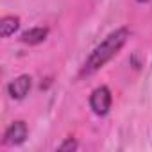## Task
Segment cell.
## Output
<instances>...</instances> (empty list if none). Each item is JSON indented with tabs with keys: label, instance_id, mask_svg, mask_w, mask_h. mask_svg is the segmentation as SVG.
I'll list each match as a JSON object with an SVG mask.
<instances>
[{
	"label": "cell",
	"instance_id": "obj_6",
	"mask_svg": "<svg viewBox=\"0 0 152 152\" xmlns=\"http://www.w3.org/2000/svg\"><path fill=\"white\" fill-rule=\"evenodd\" d=\"M18 27H20L18 16H4L0 20V34H2V38H9L11 34H15Z\"/></svg>",
	"mask_w": 152,
	"mask_h": 152
},
{
	"label": "cell",
	"instance_id": "obj_2",
	"mask_svg": "<svg viewBox=\"0 0 152 152\" xmlns=\"http://www.w3.org/2000/svg\"><path fill=\"white\" fill-rule=\"evenodd\" d=\"M111 100H113V99H111L109 88H107V86H100V88L93 90V93H91V97H90V106H91V109H93L95 115L104 116V115H107L109 109H111Z\"/></svg>",
	"mask_w": 152,
	"mask_h": 152
},
{
	"label": "cell",
	"instance_id": "obj_1",
	"mask_svg": "<svg viewBox=\"0 0 152 152\" xmlns=\"http://www.w3.org/2000/svg\"><path fill=\"white\" fill-rule=\"evenodd\" d=\"M127 38H129V31H127L125 27H122V29L111 32V34L90 54V57L86 59V63H84V66H83V70H81V75H91V73H95L97 70H100V68L124 47V43L127 41Z\"/></svg>",
	"mask_w": 152,
	"mask_h": 152
},
{
	"label": "cell",
	"instance_id": "obj_4",
	"mask_svg": "<svg viewBox=\"0 0 152 152\" xmlns=\"http://www.w3.org/2000/svg\"><path fill=\"white\" fill-rule=\"evenodd\" d=\"M31 86H32V81H31L29 75H20V77H16L15 81L9 83L7 91H9V95H11L13 99H18V100H20V99H23V97L29 93Z\"/></svg>",
	"mask_w": 152,
	"mask_h": 152
},
{
	"label": "cell",
	"instance_id": "obj_3",
	"mask_svg": "<svg viewBox=\"0 0 152 152\" xmlns=\"http://www.w3.org/2000/svg\"><path fill=\"white\" fill-rule=\"evenodd\" d=\"M27 134H29V131H27L25 122H22V120L13 122L4 134V143L6 145H20L27 140Z\"/></svg>",
	"mask_w": 152,
	"mask_h": 152
},
{
	"label": "cell",
	"instance_id": "obj_5",
	"mask_svg": "<svg viewBox=\"0 0 152 152\" xmlns=\"http://www.w3.org/2000/svg\"><path fill=\"white\" fill-rule=\"evenodd\" d=\"M48 36V29L47 27H34V29H29L22 34V41L23 43H29V45H36V43H41L45 38Z\"/></svg>",
	"mask_w": 152,
	"mask_h": 152
},
{
	"label": "cell",
	"instance_id": "obj_7",
	"mask_svg": "<svg viewBox=\"0 0 152 152\" xmlns=\"http://www.w3.org/2000/svg\"><path fill=\"white\" fill-rule=\"evenodd\" d=\"M75 148H77V143H75L72 138H70V140H66V141L59 147V150H75Z\"/></svg>",
	"mask_w": 152,
	"mask_h": 152
},
{
	"label": "cell",
	"instance_id": "obj_8",
	"mask_svg": "<svg viewBox=\"0 0 152 152\" xmlns=\"http://www.w3.org/2000/svg\"><path fill=\"white\" fill-rule=\"evenodd\" d=\"M138 2H148V0H138Z\"/></svg>",
	"mask_w": 152,
	"mask_h": 152
}]
</instances>
